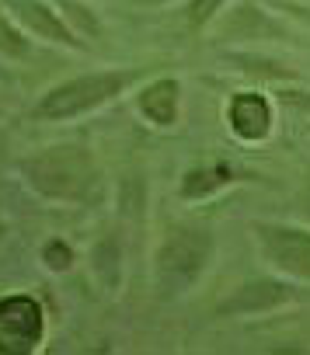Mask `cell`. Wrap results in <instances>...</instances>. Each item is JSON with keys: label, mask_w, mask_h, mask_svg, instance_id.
Listing matches in <instances>:
<instances>
[{"label": "cell", "mask_w": 310, "mask_h": 355, "mask_svg": "<svg viewBox=\"0 0 310 355\" xmlns=\"http://www.w3.org/2000/svg\"><path fill=\"white\" fill-rule=\"evenodd\" d=\"M136 80H139V70H98V73H84V77L63 80V84L49 87L39 98L35 119H42V122H63V119L94 112V108L108 105L115 94H122Z\"/></svg>", "instance_id": "obj_1"}, {"label": "cell", "mask_w": 310, "mask_h": 355, "mask_svg": "<svg viewBox=\"0 0 310 355\" xmlns=\"http://www.w3.org/2000/svg\"><path fill=\"white\" fill-rule=\"evenodd\" d=\"M25 178L46 199L80 202L94 189L98 167L87 157V150H80V146H53V150H42L39 157H32L25 164Z\"/></svg>", "instance_id": "obj_2"}, {"label": "cell", "mask_w": 310, "mask_h": 355, "mask_svg": "<svg viewBox=\"0 0 310 355\" xmlns=\"http://www.w3.org/2000/svg\"><path fill=\"white\" fill-rule=\"evenodd\" d=\"M213 261V234L196 230V227H178L171 230L157 254H153V272H157V289L164 296H182L189 293L203 272Z\"/></svg>", "instance_id": "obj_3"}, {"label": "cell", "mask_w": 310, "mask_h": 355, "mask_svg": "<svg viewBox=\"0 0 310 355\" xmlns=\"http://www.w3.org/2000/svg\"><path fill=\"white\" fill-rule=\"evenodd\" d=\"M255 237L275 272L289 279H310V230L289 223H255Z\"/></svg>", "instance_id": "obj_4"}, {"label": "cell", "mask_w": 310, "mask_h": 355, "mask_svg": "<svg viewBox=\"0 0 310 355\" xmlns=\"http://www.w3.org/2000/svg\"><path fill=\"white\" fill-rule=\"evenodd\" d=\"M296 300V286L289 279H248L244 286H237L220 306L216 313L220 317H255V313H272L286 303Z\"/></svg>", "instance_id": "obj_5"}, {"label": "cell", "mask_w": 310, "mask_h": 355, "mask_svg": "<svg viewBox=\"0 0 310 355\" xmlns=\"http://www.w3.org/2000/svg\"><path fill=\"white\" fill-rule=\"evenodd\" d=\"M42 338V313L32 300L0 303V352H28Z\"/></svg>", "instance_id": "obj_6"}, {"label": "cell", "mask_w": 310, "mask_h": 355, "mask_svg": "<svg viewBox=\"0 0 310 355\" xmlns=\"http://www.w3.org/2000/svg\"><path fill=\"white\" fill-rule=\"evenodd\" d=\"M227 122H230L234 136H241L244 143H258L272 132V101L265 94L241 91L227 105Z\"/></svg>", "instance_id": "obj_7"}, {"label": "cell", "mask_w": 310, "mask_h": 355, "mask_svg": "<svg viewBox=\"0 0 310 355\" xmlns=\"http://www.w3.org/2000/svg\"><path fill=\"white\" fill-rule=\"evenodd\" d=\"M8 11L28 28L35 32L39 39H49V42H60V46H84L77 39V32L60 18V11H53L49 4H42V0H8Z\"/></svg>", "instance_id": "obj_8"}, {"label": "cell", "mask_w": 310, "mask_h": 355, "mask_svg": "<svg viewBox=\"0 0 310 355\" xmlns=\"http://www.w3.org/2000/svg\"><path fill=\"white\" fill-rule=\"evenodd\" d=\"M136 105H139V112H143V119H146V122L168 129V125H175V122H178V108H182V84H178L175 77H157V80H150V84L139 91Z\"/></svg>", "instance_id": "obj_9"}, {"label": "cell", "mask_w": 310, "mask_h": 355, "mask_svg": "<svg viewBox=\"0 0 310 355\" xmlns=\"http://www.w3.org/2000/svg\"><path fill=\"white\" fill-rule=\"evenodd\" d=\"M227 35H237V39H282V25L272 21L255 4H237L230 21H227Z\"/></svg>", "instance_id": "obj_10"}, {"label": "cell", "mask_w": 310, "mask_h": 355, "mask_svg": "<svg viewBox=\"0 0 310 355\" xmlns=\"http://www.w3.org/2000/svg\"><path fill=\"white\" fill-rule=\"evenodd\" d=\"M227 63H234L237 70L251 73V77H265V80H296V70L279 63V60H268V56H258V53H227Z\"/></svg>", "instance_id": "obj_11"}, {"label": "cell", "mask_w": 310, "mask_h": 355, "mask_svg": "<svg viewBox=\"0 0 310 355\" xmlns=\"http://www.w3.org/2000/svg\"><path fill=\"white\" fill-rule=\"evenodd\" d=\"M230 182V171L227 167H196V171H189L185 178H182V196L185 199H206V196H213L216 189H223Z\"/></svg>", "instance_id": "obj_12"}, {"label": "cell", "mask_w": 310, "mask_h": 355, "mask_svg": "<svg viewBox=\"0 0 310 355\" xmlns=\"http://www.w3.org/2000/svg\"><path fill=\"white\" fill-rule=\"evenodd\" d=\"M91 261H94V268L101 272V279H105L108 286H115V279H119V248H115V241H101V244L94 248Z\"/></svg>", "instance_id": "obj_13"}, {"label": "cell", "mask_w": 310, "mask_h": 355, "mask_svg": "<svg viewBox=\"0 0 310 355\" xmlns=\"http://www.w3.org/2000/svg\"><path fill=\"white\" fill-rule=\"evenodd\" d=\"M0 53L11 56V60H21L28 56V39L21 28H15L8 18H0Z\"/></svg>", "instance_id": "obj_14"}, {"label": "cell", "mask_w": 310, "mask_h": 355, "mask_svg": "<svg viewBox=\"0 0 310 355\" xmlns=\"http://www.w3.org/2000/svg\"><path fill=\"white\" fill-rule=\"evenodd\" d=\"M60 8H63L77 25H80V32H84V35H98V21L87 15V8H84V4H77V0H60Z\"/></svg>", "instance_id": "obj_15"}, {"label": "cell", "mask_w": 310, "mask_h": 355, "mask_svg": "<svg viewBox=\"0 0 310 355\" xmlns=\"http://www.w3.org/2000/svg\"><path fill=\"white\" fill-rule=\"evenodd\" d=\"M220 4H223V0H192V4H189V25L192 28H203L220 11Z\"/></svg>", "instance_id": "obj_16"}, {"label": "cell", "mask_w": 310, "mask_h": 355, "mask_svg": "<svg viewBox=\"0 0 310 355\" xmlns=\"http://www.w3.org/2000/svg\"><path fill=\"white\" fill-rule=\"evenodd\" d=\"M42 258H46V265H49L53 272H67V268H70V248H67L63 241L46 244V248H42Z\"/></svg>", "instance_id": "obj_17"}, {"label": "cell", "mask_w": 310, "mask_h": 355, "mask_svg": "<svg viewBox=\"0 0 310 355\" xmlns=\"http://www.w3.org/2000/svg\"><path fill=\"white\" fill-rule=\"evenodd\" d=\"M279 101H286L289 108H296V112H303V115H310V91H303V87H286V91H279Z\"/></svg>", "instance_id": "obj_18"}, {"label": "cell", "mask_w": 310, "mask_h": 355, "mask_svg": "<svg viewBox=\"0 0 310 355\" xmlns=\"http://www.w3.org/2000/svg\"><path fill=\"white\" fill-rule=\"evenodd\" d=\"M282 8H286L293 18H300V21H307V25H310V8H303V4H282Z\"/></svg>", "instance_id": "obj_19"}, {"label": "cell", "mask_w": 310, "mask_h": 355, "mask_svg": "<svg viewBox=\"0 0 310 355\" xmlns=\"http://www.w3.org/2000/svg\"><path fill=\"white\" fill-rule=\"evenodd\" d=\"M0 237H4V216H0Z\"/></svg>", "instance_id": "obj_20"}]
</instances>
